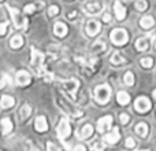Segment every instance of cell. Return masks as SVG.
I'll use <instances>...</instances> for the list:
<instances>
[{
    "instance_id": "obj_1",
    "label": "cell",
    "mask_w": 156,
    "mask_h": 151,
    "mask_svg": "<svg viewBox=\"0 0 156 151\" xmlns=\"http://www.w3.org/2000/svg\"><path fill=\"white\" fill-rule=\"evenodd\" d=\"M111 98V88L107 84H103V85H97L94 88V99L97 103L100 105H105V103L110 100Z\"/></svg>"
},
{
    "instance_id": "obj_2",
    "label": "cell",
    "mask_w": 156,
    "mask_h": 151,
    "mask_svg": "<svg viewBox=\"0 0 156 151\" xmlns=\"http://www.w3.org/2000/svg\"><path fill=\"white\" fill-rule=\"evenodd\" d=\"M7 10L10 11V15H11V19H12V24L16 29H25L27 25V21L26 18H23L21 13H19L16 8H12L10 6H7Z\"/></svg>"
},
{
    "instance_id": "obj_3",
    "label": "cell",
    "mask_w": 156,
    "mask_h": 151,
    "mask_svg": "<svg viewBox=\"0 0 156 151\" xmlns=\"http://www.w3.org/2000/svg\"><path fill=\"white\" fill-rule=\"evenodd\" d=\"M110 39L115 46H123V44H126L129 41V35H127V32L125 29H119L118 28V29H114L111 32Z\"/></svg>"
},
{
    "instance_id": "obj_4",
    "label": "cell",
    "mask_w": 156,
    "mask_h": 151,
    "mask_svg": "<svg viewBox=\"0 0 156 151\" xmlns=\"http://www.w3.org/2000/svg\"><path fill=\"white\" fill-rule=\"evenodd\" d=\"M44 55L41 52H38L37 50L32 48V66L33 69H36L37 74H41L43 73V69H44Z\"/></svg>"
},
{
    "instance_id": "obj_5",
    "label": "cell",
    "mask_w": 156,
    "mask_h": 151,
    "mask_svg": "<svg viewBox=\"0 0 156 151\" xmlns=\"http://www.w3.org/2000/svg\"><path fill=\"white\" fill-rule=\"evenodd\" d=\"M56 132H58V138L60 139V140H65L66 138H69L71 133V127L70 124H69V121L66 118H62L59 122V125H58L56 128Z\"/></svg>"
},
{
    "instance_id": "obj_6",
    "label": "cell",
    "mask_w": 156,
    "mask_h": 151,
    "mask_svg": "<svg viewBox=\"0 0 156 151\" xmlns=\"http://www.w3.org/2000/svg\"><path fill=\"white\" fill-rule=\"evenodd\" d=\"M78 87H80V81L76 80V78H70V80L63 83V88H65V91L67 92L69 96H70L71 99L76 98V92H77Z\"/></svg>"
},
{
    "instance_id": "obj_7",
    "label": "cell",
    "mask_w": 156,
    "mask_h": 151,
    "mask_svg": "<svg viewBox=\"0 0 156 151\" xmlns=\"http://www.w3.org/2000/svg\"><path fill=\"white\" fill-rule=\"evenodd\" d=\"M134 109L138 113H147L151 109V100L145 96H140L136 99L134 102Z\"/></svg>"
},
{
    "instance_id": "obj_8",
    "label": "cell",
    "mask_w": 156,
    "mask_h": 151,
    "mask_svg": "<svg viewBox=\"0 0 156 151\" xmlns=\"http://www.w3.org/2000/svg\"><path fill=\"white\" fill-rule=\"evenodd\" d=\"M111 125H112V117L111 116H105L97 121V131L100 133L107 132L108 129H111Z\"/></svg>"
},
{
    "instance_id": "obj_9",
    "label": "cell",
    "mask_w": 156,
    "mask_h": 151,
    "mask_svg": "<svg viewBox=\"0 0 156 151\" xmlns=\"http://www.w3.org/2000/svg\"><path fill=\"white\" fill-rule=\"evenodd\" d=\"M15 78H16V84H18V85H22V87L29 85L30 81H32V76L27 73L26 70H19L18 73H16Z\"/></svg>"
},
{
    "instance_id": "obj_10",
    "label": "cell",
    "mask_w": 156,
    "mask_h": 151,
    "mask_svg": "<svg viewBox=\"0 0 156 151\" xmlns=\"http://www.w3.org/2000/svg\"><path fill=\"white\" fill-rule=\"evenodd\" d=\"M100 29H101V26H100V22L94 21V19L86 22L85 30H86V33H88V36H96L97 33L100 32Z\"/></svg>"
},
{
    "instance_id": "obj_11",
    "label": "cell",
    "mask_w": 156,
    "mask_h": 151,
    "mask_svg": "<svg viewBox=\"0 0 156 151\" xmlns=\"http://www.w3.org/2000/svg\"><path fill=\"white\" fill-rule=\"evenodd\" d=\"M101 8H103V6L100 4V3L93 2V3H88V4H85L83 10H85V13L89 14V15H94V14H99L100 11H101Z\"/></svg>"
},
{
    "instance_id": "obj_12",
    "label": "cell",
    "mask_w": 156,
    "mask_h": 151,
    "mask_svg": "<svg viewBox=\"0 0 156 151\" xmlns=\"http://www.w3.org/2000/svg\"><path fill=\"white\" fill-rule=\"evenodd\" d=\"M119 139H121V133H119L118 128H114L112 132L107 133V135L104 136V142L105 143H108V144H115Z\"/></svg>"
},
{
    "instance_id": "obj_13",
    "label": "cell",
    "mask_w": 156,
    "mask_h": 151,
    "mask_svg": "<svg viewBox=\"0 0 156 151\" xmlns=\"http://www.w3.org/2000/svg\"><path fill=\"white\" fill-rule=\"evenodd\" d=\"M34 128L37 132H45L48 129V124H47V118L44 116H40L36 118L34 121Z\"/></svg>"
},
{
    "instance_id": "obj_14",
    "label": "cell",
    "mask_w": 156,
    "mask_h": 151,
    "mask_svg": "<svg viewBox=\"0 0 156 151\" xmlns=\"http://www.w3.org/2000/svg\"><path fill=\"white\" fill-rule=\"evenodd\" d=\"M114 11H115V15H116V18H118L119 21L125 19V17H126V8H125V6L122 4L121 2L114 3Z\"/></svg>"
},
{
    "instance_id": "obj_15",
    "label": "cell",
    "mask_w": 156,
    "mask_h": 151,
    "mask_svg": "<svg viewBox=\"0 0 156 151\" xmlns=\"http://www.w3.org/2000/svg\"><path fill=\"white\" fill-rule=\"evenodd\" d=\"M54 33L58 37H63V36L67 35V26L63 22H56L54 26Z\"/></svg>"
},
{
    "instance_id": "obj_16",
    "label": "cell",
    "mask_w": 156,
    "mask_h": 151,
    "mask_svg": "<svg viewBox=\"0 0 156 151\" xmlns=\"http://www.w3.org/2000/svg\"><path fill=\"white\" fill-rule=\"evenodd\" d=\"M14 105H15V99H14L12 96L4 95V96H2V99H0V107H2V109L12 107Z\"/></svg>"
},
{
    "instance_id": "obj_17",
    "label": "cell",
    "mask_w": 156,
    "mask_h": 151,
    "mask_svg": "<svg viewBox=\"0 0 156 151\" xmlns=\"http://www.w3.org/2000/svg\"><path fill=\"white\" fill-rule=\"evenodd\" d=\"M140 25H141V28H144V29H151V28L155 25V21L151 15H145L140 19Z\"/></svg>"
},
{
    "instance_id": "obj_18",
    "label": "cell",
    "mask_w": 156,
    "mask_h": 151,
    "mask_svg": "<svg viewBox=\"0 0 156 151\" xmlns=\"http://www.w3.org/2000/svg\"><path fill=\"white\" fill-rule=\"evenodd\" d=\"M116 100H118L119 105L126 106L127 103L130 102V96H129V94H127V92H125V91H119L118 94H116Z\"/></svg>"
},
{
    "instance_id": "obj_19",
    "label": "cell",
    "mask_w": 156,
    "mask_h": 151,
    "mask_svg": "<svg viewBox=\"0 0 156 151\" xmlns=\"http://www.w3.org/2000/svg\"><path fill=\"white\" fill-rule=\"evenodd\" d=\"M92 135H93V127L89 125V124H86L85 127L82 128V131L80 132V138L81 139H89Z\"/></svg>"
},
{
    "instance_id": "obj_20",
    "label": "cell",
    "mask_w": 156,
    "mask_h": 151,
    "mask_svg": "<svg viewBox=\"0 0 156 151\" xmlns=\"http://www.w3.org/2000/svg\"><path fill=\"white\" fill-rule=\"evenodd\" d=\"M136 133H137L138 136H141V138H145V136L148 135V125H147L145 122L137 124V127H136Z\"/></svg>"
},
{
    "instance_id": "obj_21",
    "label": "cell",
    "mask_w": 156,
    "mask_h": 151,
    "mask_svg": "<svg viewBox=\"0 0 156 151\" xmlns=\"http://www.w3.org/2000/svg\"><path fill=\"white\" fill-rule=\"evenodd\" d=\"M22 46H23V39H22V36L16 35L10 40V47L11 48L16 50V48H19V47H22Z\"/></svg>"
},
{
    "instance_id": "obj_22",
    "label": "cell",
    "mask_w": 156,
    "mask_h": 151,
    "mask_svg": "<svg viewBox=\"0 0 156 151\" xmlns=\"http://www.w3.org/2000/svg\"><path fill=\"white\" fill-rule=\"evenodd\" d=\"M2 128H3V135H8L12 131V122L10 121V118L2 120Z\"/></svg>"
},
{
    "instance_id": "obj_23",
    "label": "cell",
    "mask_w": 156,
    "mask_h": 151,
    "mask_svg": "<svg viewBox=\"0 0 156 151\" xmlns=\"http://www.w3.org/2000/svg\"><path fill=\"white\" fill-rule=\"evenodd\" d=\"M30 113H32V107H30L29 105H23L21 107V110H19V118H21V120H26L27 117L30 116Z\"/></svg>"
},
{
    "instance_id": "obj_24",
    "label": "cell",
    "mask_w": 156,
    "mask_h": 151,
    "mask_svg": "<svg viewBox=\"0 0 156 151\" xmlns=\"http://www.w3.org/2000/svg\"><path fill=\"white\" fill-rule=\"evenodd\" d=\"M136 48L138 50V51H145L147 48H148V39H138L137 41H136Z\"/></svg>"
},
{
    "instance_id": "obj_25",
    "label": "cell",
    "mask_w": 156,
    "mask_h": 151,
    "mask_svg": "<svg viewBox=\"0 0 156 151\" xmlns=\"http://www.w3.org/2000/svg\"><path fill=\"white\" fill-rule=\"evenodd\" d=\"M123 62H125V58H123V55H121L119 52H114V54L111 55V63H112V65H122Z\"/></svg>"
},
{
    "instance_id": "obj_26",
    "label": "cell",
    "mask_w": 156,
    "mask_h": 151,
    "mask_svg": "<svg viewBox=\"0 0 156 151\" xmlns=\"http://www.w3.org/2000/svg\"><path fill=\"white\" fill-rule=\"evenodd\" d=\"M123 81H125V84H126V85H129V87H132L133 84H134V76H133L132 72H127V73L125 74Z\"/></svg>"
},
{
    "instance_id": "obj_27",
    "label": "cell",
    "mask_w": 156,
    "mask_h": 151,
    "mask_svg": "<svg viewBox=\"0 0 156 151\" xmlns=\"http://www.w3.org/2000/svg\"><path fill=\"white\" fill-rule=\"evenodd\" d=\"M136 8L140 11H145L148 8V3L147 0H136Z\"/></svg>"
},
{
    "instance_id": "obj_28",
    "label": "cell",
    "mask_w": 156,
    "mask_h": 151,
    "mask_svg": "<svg viewBox=\"0 0 156 151\" xmlns=\"http://www.w3.org/2000/svg\"><path fill=\"white\" fill-rule=\"evenodd\" d=\"M140 63L143 68L149 69V68H152V65H154V59H152V58H143V59L140 61Z\"/></svg>"
},
{
    "instance_id": "obj_29",
    "label": "cell",
    "mask_w": 156,
    "mask_h": 151,
    "mask_svg": "<svg viewBox=\"0 0 156 151\" xmlns=\"http://www.w3.org/2000/svg\"><path fill=\"white\" fill-rule=\"evenodd\" d=\"M104 149H105V144L103 143V142H93L92 143V150L93 151H104Z\"/></svg>"
},
{
    "instance_id": "obj_30",
    "label": "cell",
    "mask_w": 156,
    "mask_h": 151,
    "mask_svg": "<svg viewBox=\"0 0 156 151\" xmlns=\"http://www.w3.org/2000/svg\"><path fill=\"white\" fill-rule=\"evenodd\" d=\"M47 151H62L59 146H56L55 143H52V142H48L47 143Z\"/></svg>"
},
{
    "instance_id": "obj_31",
    "label": "cell",
    "mask_w": 156,
    "mask_h": 151,
    "mask_svg": "<svg viewBox=\"0 0 156 151\" xmlns=\"http://www.w3.org/2000/svg\"><path fill=\"white\" fill-rule=\"evenodd\" d=\"M34 11H36L34 4H27V6H25V8H23V13H26V14H32V13H34Z\"/></svg>"
},
{
    "instance_id": "obj_32",
    "label": "cell",
    "mask_w": 156,
    "mask_h": 151,
    "mask_svg": "<svg viewBox=\"0 0 156 151\" xmlns=\"http://www.w3.org/2000/svg\"><path fill=\"white\" fill-rule=\"evenodd\" d=\"M48 13H49V15L51 17L58 15V14H59V7H58V6H52V7H49Z\"/></svg>"
},
{
    "instance_id": "obj_33",
    "label": "cell",
    "mask_w": 156,
    "mask_h": 151,
    "mask_svg": "<svg viewBox=\"0 0 156 151\" xmlns=\"http://www.w3.org/2000/svg\"><path fill=\"white\" fill-rule=\"evenodd\" d=\"M119 120H121V122H122V124H123V125H126V124H127V122H129L130 117H129V116H127V114H126V113H122V114H121V116H119Z\"/></svg>"
},
{
    "instance_id": "obj_34",
    "label": "cell",
    "mask_w": 156,
    "mask_h": 151,
    "mask_svg": "<svg viewBox=\"0 0 156 151\" xmlns=\"http://www.w3.org/2000/svg\"><path fill=\"white\" fill-rule=\"evenodd\" d=\"M7 26H8L7 22H2V24H0V36L5 35V32H7Z\"/></svg>"
},
{
    "instance_id": "obj_35",
    "label": "cell",
    "mask_w": 156,
    "mask_h": 151,
    "mask_svg": "<svg viewBox=\"0 0 156 151\" xmlns=\"http://www.w3.org/2000/svg\"><path fill=\"white\" fill-rule=\"evenodd\" d=\"M136 146V140L133 138H127L126 139V147L127 149H133Z\"/></svg>"
},
{
    "instance_id": "obj_36",
    "label": "cell",
    "mask_w": 156,
    "mask_h": 151,
    "mask_svg": "<svg viewBox=\"0 0 156 151\" xmlns=\"http://www.w3.org/2000/svg\"><path fill=\"white\" fill-rule=\"evenodd\" d=\"M74 151H86V147L83 146V144H77V146L74 147Z\"/></svg>"
},
{
    "instance_id": "obj_37",
    "label": "cell",
    "mask_w": 156,
    "mask_h": 151,
    "mask_svg": "<svg viewBox=\"0 0 156 151\" xmlns=\"http://www.w3.org/2000/svg\"><path fill=\"white\" fill-rule=\"evenodd\" d=\"M103 21H104V22H110L111 21V15H110V14H104V17H103Z\"/></svg>"
},
{
    "instance_id": "obj_38",
    "label": "cell",
    "mask_w": 156,
    "mask_h": 151,
    "mask_svg": "<svg viewBox=\"0 0 156 151\" xmlns=\"http://www.w3.org/2000/svg\"><path fill=\"white\" fill-rule=\"evenodd\" d=\"M76 15H77V11H71V14H69V18H70V19H73Z\"/></svg>"
},
{
    "instance_id": "obj_39",
    "label": "cell",
    "mask_w": 156,
    "mask_h": 151,
    "mask_svg": "<svg viewBox=\"0 0 156 151\" xmlns=\"http://www.w3.org/2000/svg\"><path fill=\"white\" fill-rule=\"evenodd\" d=\"M4 85H5V81H4V78H0V89H2Z\"/></svg>"
},
{
    "instance_id": "obj_40",
    "label": "cell",
    "mask_w": 156,
    "mask_h": 151,
    "mask_svg": "<svg viewBox=\"0 0 156 151\" xmlns=\"http://www.w3.org/2000/svg\"><path fill=\"white\" fill-rule=\"evenodd\" d=\"M152 96H154V99L156 100V89H155V91H154V94H152Z\"/></svg>"
},
{
    "instance_id": "obj_41",
    "label": "cell",
    "mask_w": 156,
    "mask_h": 151,
    "mask_svg": "<svg viewBox=\"0 0 156 151\" xmlns=\"http://www.w3.org/2000/svg\"><path fill=\"white\" fill-rule=\"evenodd\" d=\"M30 151H40V150H37V149H34V147H33V149L30 150Z\"/></svg>"
},
{
    "instance_id": "obj_42",
    "label": "cell",
    "mask_w": 156,
    "mask_h": 151,
    "mask_svg": "<svg viewBox=\"0 0 156 151\" xmlns=\"http://www.w3.org/2000/svg\"><path fill=\"white\" fill-rule=\"evenodd\" d=\"M138 151H149V150H138Z\"/></svg>"
},
{
    "instance_id": "obj_43",
    "label": "cell",
    "mask_w": 156,
    "mask_h": 151,
    "mask_svg": "<svg viewBox=\"0 0 156 151\" xmlns=\"http://www.w3.org/2000/svg\"><path fill=\"white\" fill-rule=\"evenodd\" d=\"M155 48H156V43H155Z\"/></svg>"
},
{
    "instance_id": "obj_44",
    "label": "cell",
    "mask_w": 156,
    "mask_h": 151,
    "mask_svg": "<svg viewBox=\"0 0 156 151\" xmlns=\"http://www.w3.org/2000/svg\"><path fill=\"white\" fill-rule=\"evenodd\" d=\"M0 2H3V0H0Z\"/></svg>"
}]
</instances>
